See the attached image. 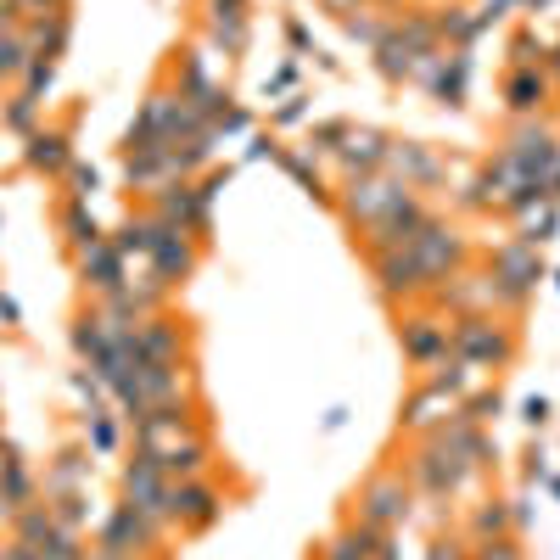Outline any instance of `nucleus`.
<instances>
[{"instance_id": "1", "label": "nucleus", "mask_w": 560, "mask_h": 560, "mask_svg": "<svg viewBox=\"0 0 560 560\" xmlns=\"http://www.w3.org/2000/svg\"><path fill=\"white\" fill-rule=\"evenodd\" d=\"M404 516H409V488H404V476L381 471L376 482L359 493V521H364V527H376V532H387V527H398Z\"/></svg>"}, {"instance_id": "2", "label": "nucleus", "mask_w": 560, "mask_h": 560, "mask_svg": "<svg viewBox=\"0 0 560 560\" xmlns=\"http://www.w3.org/2000/svg\"><path fill=\"white\" fill-rule=\"evenodd\" d=\"M168 516L180 521V527L202 532V527H213V516H219V493L202 488V476H196V482H174V488H168Z\"/></svg>"}, {"instance_id": "3", "label": "nucleus", "mask_w": 560, "mask_h": 560, "mask_svg": "<svg viewBox=\"0 0 560 560\" xmlns=\"http://www.w3.org/2000/svg\"><path fill=\"white\" fill-rule=\"evenodd\" d=\"M454 342H460V353L465 359H482V364H504L510 353H516V342L493 325L488 331V320H460V331H454Z\"/></svg>"}, {"instance_id": "4", "label": "nucleus", "mask_w": 560, "mask_h": 560, "mask_svg": "<svg viewBox=\"0 0 560 560\" xmlns=\"http://www.w3.org/2000/svg\"><path fill=\"white\" fill-rule=\"evenodd\" d=\"M152 258H157V280H163V286H174V280H185V275L196 269V247L180 236V230L157 241V247H152Z\"/></svg>"}, {"instance_id": "5", "label": "nucleus", "mask_w": 560, "mask_h": 560, "mask_svg": "<svg viewBox=\"0 0 560 560\" xmlns=\"http://www.w3.org/2000/svg\"><path fill=\"white\" fill-rule=\"evenodd\" d=\"M443 342H448V325H437V320H409V325H404V348H409V359H432Z\"/></svg>"}, {"instance_id": "6", "label": "nucleus", "mask_w": 560, "mask_h": 560, "mask_svg": "<svg viewBox=\"0 0 560 560\" xmlns=\"http://www.w3.org/2000/svg\"><path fill=\"white\" fill-rule=\"evenodd\" d=\"M84 275H96L90 286H101V292H118V252H107L96 241V247L84 252Z\"/></svg>"}, {"instance_id": "7", "label": "nucleus", "mask_w": 560, "mask_h": 560, "mask_svg": "<svg viewBox=\"0 0 560 560\" xmlns=\"http://www.w3.org/2000/svg\"><path fill=\"white\" fill-rule=\"evenodd\" d=\"M342 157H348L353 168H381V163H387V140L370 135V129H364V135H348V152H342Z\"/></svg>"}, {"instance_id": "8", "label": "nucleus", "mask_w": 560, "mask_h": 560, "mask_svg": "<svg viewBox=\"0 0 560 560\" xmlns=\"http://www.w3.org/2000/svg\"><path fill=\"white\" fill-rule=\"evenodd\" d=\"M28 163H34V168H62V163H68V140H62V135H34Z\"/></svg>"}, {"instance_id": "9", "label": "nucleus", "mask_w": 560, "mask_h": 560, "mask_svg": "<svg viewBox=\"0 0 560 560\" xmlns=\"http://www.w3.org/2000/svg\"><path fill=\"white\" fill-rule=\"evenodd\" d=\"M538 101H544V73H516V79H510V107H538Z\"/></svg>"}, {"instance_id": "10", "label": "nucleus", "mask_w": 560, "mask_h": 560, "mask_svg": "<svg viewBox=\"0 0 560 560\" xmlns=\"http://www.w3.org/2000/svg\"><path fill=\"white\" fill-rule=\"evenodd\" d=\"M68 230H73V241H79V247H96V241H101L96 219H90L84 208H68Z\"/></svg>"}, {"instance_id": "11", "label": "nucleus", "mask_w": 560, "mask_h": 560, "mask_svg": "<svg viewBox=\"0 0 560 560\" xmlns=\"http://www.w3.org/2000/svg\"><path fill=\"white\" fill-rule=\"evenodd\" d=\"M471 560H521V549H516V538H488Z\"/></svg>"}, {"instance_id": "12", "label": "nucleus", "mask_w": 560, "mask_h": 560, "mask_svg": "<svg viewBox=\"0 0 560 560\" xmlns=\"http://www.w3.org/2000/svg\"><path fill=\"white\" fill-rule=\"evenodd\" d=\"M476 532H482V538H499V532H504V510H499V504L476 516Z\"/></svg>"}, {"instance_id": "13", "label": "nucleus", "mask_w": 560, "mask_h": 560, "mask_svg": "<svg viewBox=\"0 0 560 560\" xmlns=\"http://www.w3.org/2000/svg\"><path fill=\"white\" fill-rule=\"evenodd\" d=\"M17 6H23L28 17H56L62 6H68V0H17Z\"/></svg>"}, {"instance_id": "14", "label": "nucleus", "mask_w": 560, "mask_h": 560, "mask_svg": "<svg viewBox=\"0 0 560 560\" xmlns=\"http://www.w3.org/2000/svg\"><path fill=\"white\" fill-rule=\"evenodd\" d=\"M499 415V392H493V398H476L471 409H465V420H493Z\"/></svg>"}, {"instance_id": "15", "label": "nucleus", "mask_w": 560, "mask_h": 560, "mask_svg": "<svg viewBox=\"0 0 560 560\" xmlns=\"http://www.w3.org/2000/svg\"><path fill=\"white\" fill-rule=\"evenodd\" d=\"M527 420H532V426H544V420H549V404H544V398H532V404H527Z\"/></svg>"}, {"instance_id": "16", "label": "nucleus", "mask_w": 560, "mask_h": 560, "mask_svg": "<svg viewBox=\"0 0 560 560\" xmlns=\"http://www.w3.org/2000/svg\"><path fill=\"white\" fill-rule=\"evenodd\" d=\"M325 6H331V12H336V17H348V12H359L364 0H325Z\"/></svg>"}]
</instances>
